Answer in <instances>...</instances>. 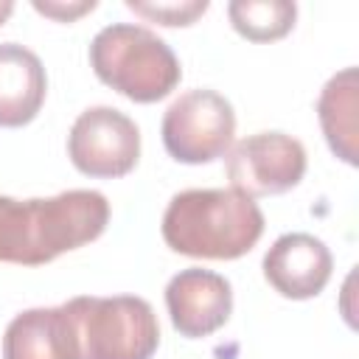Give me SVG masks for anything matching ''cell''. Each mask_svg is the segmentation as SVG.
<instances>
[{"mask_svg":"<svg viewBox=\"0 0 359 359\" xmlns=\"http://www.w3.org/2000/svg\"><path fill=\"white\" fill-rule=\"evenodd\" d=\"M48 93L39 56L17 42L0 45V126L17 129L36 118Z\"/></svg>","mask_w":359,"mask_h":359,"instance_id":"11","label":"cell"},{"mask_svg":"<svg viewBox=\"0 0 359 359\" xmlns=\"http://www.w3.org/2000/svg\"><path fill=\"white\" fill-rule=\"evenodd\" d=\"M90 65L95 76L135 104L165 98L182 76L174 50L149 28L115 22L90 42Z\"/></svg>","mask_w":359,"mask_h":359,"instance_id":"3","label":"cell"},{"mask_svg":"<svg viewBox=\"0 0 359 359\" xmlns=\"http://www.w3.org/2000/svg\"><path fill=\"white\" fill-rule=\"evenodd\" d=\"M3 359H79L67 309H28L17 314L3 337Z\"/></svg>","mask_w":359,"mask_h":359,"instance_id":"10","label":"cell"},{"mask_svg":"<svg viewBox=\"0 0 359 359\" xmlns=\"http://www.w3.org/2000/svg\"><path fill=\"white\" fill-rule=\"evenodd\" d=\"M107 222V196L87 188L25 202L0 196V264L42 266L95 241Z\"/></svg>","mask_w":359,"mask_h":359,"instance_id":"1","label":"cell"},{"mask_svg":"<svg viewBox=\"0 0 359 359\" xmlns=\"http://www.w3.org/2000/svg\"><path fill=\"white\" fill-rule=\"evenodd\" d=\"M65 309L79 359H151L160 345L157 314L143 297H73Z\"/></svg>","mask_w":359,"mask_h":359,"instance_id":"4","label":"cell"},{"mask_svg":"<svg viewBox=\"0 0 359 359\" xmlns=\"http://www.w3.org/2000/svg\"><path fill=\"white\" fill-rule=\"evenodd\" d=\"M70 163L98 180L129 174L140 157V132L135 121L112 107L84 109L67 135Z\"/></svg>","mask_w":359,"mask_h":359,"instance_id":"6","label":"cell"},{"mask_svg":"<svg viewBox=\"0 0 359 359\" xmlns=\"http://www.w3.org/2000/svg\"><path fill=\"white\" fill-rule=\"evenodd\" d=\"M126 8L160 25H191L208 11V0H126Z\"/></svg>","mask_w":359,"mask_h":359,"instance_id":"14","label":"cell"},{"mask_svg":"<svg viewBox=\"0 0 359 359\" xmlns=\"http://www.w3.org/2000/svg\"><path fill=\"white\" fill-rule=\"evenodd\" d=\"M160 132L165 151L177 163H213L233 146L236 115L224 95L213 90H188L165 109Z\"/></svg>","mask_w":359,"mask_h":359,"instance_id":"5","label":"cell"},{"mask_svg":"<svg viewBox=\"0 0 359 359\" xmlns=\"http://www.w3.org/2000/svg\"><path fill=\"white\" fill-rule=\"evenodd\" d=\"M264 233L255 199L236 188H191L177 194L163 213L165 244L191 258L233 261L247 255Z\"/></svg>","mask_w":359,"mask_h":359,"instance_id":"2","label":"cell"},{"mask_svg":"<svg viewBox=\"0 0 359 359\" xmlns=\"http://www.w3.org/2000/svg\"><path fill=\"white\" fill-rule=\"evenodd\" d=\"M165 306L171 325L188 337H208L219 331L233 311L230 280L210 269H182L165 286Z\"/></svg>","mask_w":359,"mask_h":359,"instance_id":"8","label":"cell"},{"mask_svg":"<svg viewBox=\"0 0 359 359\" xmlns=\"http://www.w3.org/2000/svg\"><path fill=\"white\" fill-rule=\"evenodd\" d=\"M334 258L328 247L309 233H286L264 255V278L289 300H309L320 294L331 278Z\"/></svg>","mask_w":359,"mask_h":359,"instance_id":"9","label":"cell"},{"mask_svg":"<svg viewBox=\"0 0 359 359\" xmlns=\"http://www.w3.org/2000/svg\"><path fill=\"white\" fill-rule=\"evenodd\" d=\"M34 8H36L39 14H45V17L59 20V22H73V20H79L81 14L93 11V8H95V0H84V3H59V0L42 3V0H34Z\"/></svg>","mask_w":359,"mask_h":359,"instance_id":"15","label":"cell"},{"mask_svg":"<svg viewBox=\"0 0 359 359\" xmlns=\"http://www.w3.org/2000/svg\"><path fill=\"white\" fill-rule=\"evenodd\" d=\"M230 25L250 42L283 39L297 20V6L289 0H233L227 6Z\"/></svg>","mask_w":359,"mask_h":359,"instance_id":"13","label":"cell"},{"mask_svg":"<svg viewBox=\"0 0 359 359\" xmlns=\"http://www.w3.org/2000/svg\"><path fill=\"white\" fill-rule=\"evenodd\" d=\"M11 11H14V3L11 0H0V25L11 17Z\"/></svg>","mask_w":359,"mask_h":359,"instance_id":"16","label":"cell"},{"mask_svg":"<svg viewBox=\"0 0 359 359\" xmlns=\"http://www.w3.org/2000/svg\"><path fill=\"white\" fill-rule=\"evenodd\" d=\"M356 109H359V87H356V67H345L342 73L331 76L320 93L317 115L325 132L331 151L356 165Z\"/></svg>","mask_w":359,"mask_h":359,"instance_id":"12","label":"cell"},{"mask_svg":"<svg viewBox=\"0 0 359 359\" xmlns=\"http://www.w3.org/2000/svg\"><path fill=\"white\" fill-rule=\"evenodd\" d=\"M306 174V149L283 132H258L227 151V177L244 196H275L292 191Z\"/></svg>","mask_w":359,"mask_h":359,"instance_id":"7","label":"cell"}]
</instances>
